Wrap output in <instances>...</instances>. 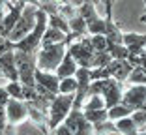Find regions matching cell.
I'll return each mask as SVG.
<instances>
[{
	"label": "cell",
	"instance_id": "cell-1",
	"mask_svg": "<svg viewBox=\"0 0 146 135\" xmlns=\"http://www.w3.org/2000/svg\"><path fill=\"white\" fill-rule=\"evenodd\" d=\"M73 41V34H68V38L60 43H52V45H45L39 47L36 53V64L39 70L43 71H56V68L60 66L64 55L68 53V45Z\"/></svg>",
	"mask_w": 146,
	"mask_h": 135
},
{
	"label": "cell",
	"instance_id": "cell-2",
	"mask_svg": "<svg viewBox=\"0 0 146 135\" xmlns=\"http://www.w3.org/2000/svg\"><path fill=\"white\" fill-rule=\"evenodd\" d=\"M49 25V13L43 11L41 8L38 9V19H36V26L30 34H26L23 39L15 41V51H23V53H38V49L41 47V38L43 32Z\"/></svg>",
	"mask_w": 146,
	"mask_h": 135
},
{
	"label": "cell",
	"instance_id": "cell-3",
	"mask_svg": "<svg viewBox=\"0 0 146 135\" xmlns=\"http://www.w3.org/2000/svg\"><path fill=\"white\" fill-rule=\"evenodd\" d=\"M73 100H75V94H56L54 100L49 105V122L47 128L49 130H54L58 124L64 122V118L69 114V111L73 109Z\"/></svg>",
	"mask_w": 146,
	"mask_h": 135
},
{
	"label": "cell",
	"instance_id": "cell-4",
	"mask_svg": "<svg viewBox=\"0 0 146 135\" xmlns=\"http://www.w3.org/2000/svg\"><path fill=\"white\" fill-rule=\"evenodd\" d=\"M38 6L34 4H25V8H23V13L21 17H19L17 25L13 26V30L8 34V38L11 39L13 43L15 41H19V39H23L26 34H30L32 30H34L36 26V19H38Z\"/></svg>",
	"mask_w": 146,
	"mask_h": 135
},
{
	"label": "cell",
	"instance_id": "cell-5",
	"mask_svg": "<svg viewBox=\"0 0 146 135\" xmlns=\"http://www.w3.org/2000/svg\"><path fill=\"white\" fill-rule=\"evenodd\" d=\"M15 66H17V73H19V81L25 86H36V53H23V51H15Z\"/></svg>",
	"mask_w": 146,
	"mask_h": 135
},
{
	"label": "cell",
	"instance_id": "cell-6",
	"mask_svg": "<svg viewBox=\"0 0 146 135\" xmlns=\"http://www.w3.org/2000/svg\"><path fill=\"white\" fill-rule=\"evenodd\" d=\"M68 53L75 58V62H77L81 68H92L96 51H94V47H92L90 38H88V36L79 38L75 43L71 41V43L68 45Z\"/></svg>",
	"mask_w": 146,
	"mask_h": 135
},
{
	"label": "cell",
	"instance_id": "cell-7",
	"mask_svg": "<svg viewBox=\"0 0 146 135\" xmlns=\"http://www.w3.org/2000/svg\"><path fill=\"white\" fill-rule=\"evenodd\" d=\"M64 124L73 131V135H94V124L84 118L82 109H71L64 118Z\"/></svg>",
	"mask_w": 146,
	"mask_h": 135
},
{
	"label": "cell",
	"instance_id": "cell-8",
	"mask_svg": "<svg viewBox=\"0 0 146 135\" xmlns=\"http://www.w3.org/2000/svg\"><path fill=\"white\" fill-rule=\"evenodd\" d=\"M6 113V120H8V126H15V124L23 122L26 116H28V107L23 100H15V98H9L8 103L4 107Z\"/></svg>",
	"mask_w": 146,
	"mask_h": 135
},
{
	"label": "cell",
	"instance_id": "cell-9",
	"mask_svg": "<svg viewBox=\"0 0 146 135\" xmlns=\"http://www.w3.org/2000/svg\"><path fill=\"white\" fill-rule=\"evenodd\" d=\"M122 90H124V83L116 81L114 77H107L105 79V90H103V100H105V107L111 109L114 105H118L122 101Z\"/></svg>",
	"mask_w": 146,
	"mask_h": 135
},
{
	"label": "cell",
	"instance_id": "cell-10",
	"mask_svg": "<svg viewBox=\"0 0 146 135\" xmlns=\"http://www.w3.org/2000/svg\"><path fill=\"white\" fill-rule=\"evenodd\" d=\"M23 8H25V2H9L8 4V13H4V19H2V25H0V34L6 36L8 38V34L13 30V26L17 25L19 17H21L23 13Z\"/></svg>",
	"mask_w": 146,
	"mask_h": 135
},
{
	"label": "cell",
	"instance_id": "cell-11",
	"mask_svg": "<svg viewBox=\"0 0 146 135\" xmlns=\"http://www.w3.org/2000/svg\"><path fill=\"white\" fill-rule=\"evenodd\" d=\"M144 101H146V84H133L129 90H125L124 94H122L120 103L127 105L129 109L137 111V109L142 107Z\"/></svg>",
	"mask_w": 146,
	"mask_h": 135
},
{
	"label": "cell",
	"instance_id": "cell-12",
	"mask_svg": "<svg viewBox=\"0 0 146 135\" xmlns=\"http://www.w3.org/2000/svg\"><path fill=\"white\" fill-rule=\"evenodd\" d=\"M36 83L41 84L43 88L51 90L52 94H58V86H60V79L56 73H51V71H43L39 68H36V73H34Z\"/></svg>",
	"mask_w": 146,
	"mask_h": 135
},
{
	"label": "cell",
	"instance_id": "cell-13",
	"mask_svg": "<svg viewBox=\"0 0 146 135\" xmlns=\"http://www.w3.org/2000/svg\"><path fill=\"white\" fill-rule=\"evenodd\" d=\"M0 70L8 81H19L17 66H15V51H9L0 55Z\"/></svg>",
	"mask_w": 146,
	"mask_h": 135
},
{
	"label": "cell",
	"instance_id": "cell-14",
	"mask_svg": "<svg viewBox=\"0 0 146 135\" xmlns=\"http://www.w3.org/2000/svg\"><path fill=\"white\" fill-rule=\"evenodd\" d=\"M122 43L127 47L129 55H142L146 47V34H133V32L124 34Z\"/></svg>",
	"mask_w": 146,
	"mask_h": 135
},
{
	"label": "cell",
	"instance_id": "cell-15",
	"mask_svg": "<svg viewBox=\"0 0 146 135\" xmlns=\"http://www.w3.org/2000/svg\"><path fill=\"white\" fill-rule=\"evenodd\" d=\"M77 68H79V64L75 62V58H73L71 55H69V53H66L64 58H62V62H60V66L56 68L54 73L58 75V79L73 77V75H75V71H77Z\"/></svg>",
	"mask_w": 146,
	"mask_h": 135
},
{
	"label": "cell",
	"instance_id": "cell-16",
	"mask_svg": "<svg viewBox=\"0 0 146 135\" xmlns=\"http://www.w3.org/2000/svg\"><path fill=\"white\" fill-rule=\"evenodd\" d=\"M68 25H69V34H73V38L79 39V38H84V36H90L88 34V28H86V21L81 17V13H75L73 17L68 19Z\"/></svg>",
	"mask_w": 146,
	"mask_h": 135
},
{
	"label": "cell",
	"instance_id": "cell-17",
	"mask_svg": "<svg viewBox=\"0 0 146 135\" xmlns=\"http://www.w3.org/2000/svg\"><path fill=\"white\" fill-rule=\"evenodd\" d=\"M66 38H68L66 32L58 30V28H52V26L47 25V28H45V32H43V38H41V47L52 45V43H60V41H64Z\"/></svg>",
	"mask_w": 146,
	"mask_h": 135
},
{
	"label": "cell",
	"instance_id": "cell-18",
	"mask_svg": "<svg viewBox=\"0 0 146 135\" xmlns=\"http://www.w3.org/2000/svg\"><path fill=\"white\" fill-rule=\"evenodd\" d=\"M107 25H105V38H107L109 43H122V39H124V32L120 30V26L116 25L112 19H105Z\"/></svg>",
	"mask_w": 146,
	"mask_h": 135
},
{
	"label": "cell",
	"instance_id": "cell-19",
	"mask_svg": "<svg viewBox=\"0 0 146 135\" xmlns=\"http://www.w3.org/2000/svg\"><path fill=\"white\" fill-rule=\"evenodd\" d=\"M114 62H116V68H114V73H112V77H114L116 81H120V83H125L127 75L131 73V70H133L135 66L131 64L127 58H125V60H114Z\"/></svg>",
	"mask_w": 146,
	"mask_h": 135
},
{
	"label": "cell",
	"instance_id": "cell-20",
	"mask_svg": "<svg viewBox=\"0 0 146 135\" xmlns=\"http://www.w3.org/2000/svg\"><path fill=\"white\" fill-rule=\"evenodd\" d=\"M116 122V131L122 135H137V126H135L133 118L131 116H124L120 118V120H114Z\"/></svg>",
	"mask_w": 146,
	"mask_h": 135
},
{
	"label": "cell",
	"instance_id": "cell-21",
	"mask_svg": "<svg viewBox=\"0 0 146 135\" xmlns=\"http://www.w3.org/2000/svg\"><path fill=\"white\" fill-rule=\"evenodd\" d=\"M131 113H133V109H129L127 105H124V103H118L114 107H111V109H107L109 120H120L124 116H131Z\"/></svg>",
	"mask_w": 146,
	"mask_h": 135
},
{
	"label": "cell",
	"instance_id": "cell-22",
	"mask_svg": "<svg viewBox=\"0 0 146 135\" xmlns=\"http://www.w3.org/2000/svg\"><path fill=\"white\" fill-rule=\"evenodd\" d=\"M107 51L114 60H125L129 57V51L124 43H109L107 45Z\"/></svg>",
	"mask_w": 146,
	"mask_h": 135
},
{
	"label": "cell",
	"instance_id": "cell-23",
	"mask_svg": "<svg viewBox=\"0 0 146 135\" xmlns=\"http://www.w3.org/2000/svg\"><path fill=\"white\" fill-rule=\"evenodd\" d=\"M49 26H52V28H58V30H62V32H66V34H69L68 19L62 17L60 13H52V15H49Z\"/></svg>",
	"mask_w": 146,
	"mask_h": 135
},
{
	"label": "cell",
	"instance_id": "cell-24",
	"mask_svg": "<svg viewBox=\"0 0 146 135\" xmlns=\"http://www.w3.org/2000/svg\"><path fill=\"white\" fill-rule=\"evenodd\" d=\"M77 79L75 77H66L60 79V86H58V94H75L77 92Z\"/></svg>",
	"mask_w": 146,
	"mask_h": 135
},
{
	"label": "cell",
	"instance_id": "cell-25",
	"mask_svg": "<svg viewBox=\"0 0 146 135\" xmlns=\"http://www.w3.org/2000/svg\"><path fill=\"white\" fill-rule=\"evenodd\" d=\"M84 113V118L88 120L90 124H98V122H103L107 120L109 114H107V109H96V111H82Z\"/></svg>",
	"mask_w": 146,
	"mask_h": 135
},
{
	"label": "cell",
	"instance_id": "cell-26",
	"mask_svg": "<svg viewBox=\"0 0 146 135\" xmlns=\"http://www.w3.org/2000/svg\"><path fill=\"white\" fill-rule=\"evenodd\" d=\"M6 92L9 94V98H15V100H23V90H25V86H23L21 81H8V84H6Z\"/></svg>",
	"mask_w": 146,
	"mask_h": 135
},
{
	"label": "cell",
	"instance_id": "cell-27",
	"mask_svg": "<svg viewBox=\"0 0 146 135\" xmlns=\"http://www.w3.org/2000/svg\"><path fill=\"white\" fill-rule=\"evenodd\" d=\"M125 83H131V84H146V73L142 71L141 66H135L133 70H131V73H129L127 79H125Z\"/></svg>",
	"mask_w": 146,
	"mask_h": 135
},
{
	"label": "cell",
	"instance_id": "cell-28",
	"mask_svg": "<svg viewBox=\"0 0 146 135\" xmlns=\"http://www.w3.org/2000/svg\"><path fill=\"white\" fill-rule=\"evenodd\" d=\"M96 109H107L103 96H88V101L82 105V111H96Z\"/></svg>",
	"mask_w": 146,
	"mask_h": 135
},
{
	"label": "cell",
	"instance_id": "cell-29",
	"mask_svg": "<svg viewBox=\"0 0 146 135\" xmlns=\"http://www.w3.org/2000/svg\"><path fill=\"white\" fill-rule=\"evenodd\" d=\"M94 133H118L116 131V122L114 120H103V122H98L94 124Z\"/></svg>",
	"mask_w": 146,
	"mask_h": 135
},
{
	"label": "cell",
	"instance_id": "cell-30",
	"mask_svg": "<svg viewBox=\"0 0 146 135\" xmlns=\"http://www.w3.org/2000/svg\"><path fill=\"white\" fill-rule=\"evenodd\" d=\"M90 43H92V47H94V51L99 53V51H107L109 41H107V38H105L103 34H92L90 36Z\"/></svg>",
	"mask_w": 146,
	"mask_h": 135
},
{
	"label": "cell",
	"instance_id": "cell-31",
	"mask_svg": "<svg viewBox=\"0 0 146 135\" xmlns=\"http://www.w3.org/2000/svg\"><path fill=\"white\" fill-rule=\"evenodd\" d=\"M112 57L109 55V51H99L94 55V62H92V68H103V66L111 64Z\"/></svg>",
	"mask_w": 146,
	"mask_h": 135
},
{
	"label": "cell",
	"instance_id": "cell-32",
	"mask_svg": "<svg viewBox=\"0 0 146 135\" xmlns=\"http://www.w3.org/2000/svg\"><path fill=\"white\" fill-rule=\"evenodd\" d=\"M131 118H133V122H135V126H137L139 131L146 130V111H142V109L133 111V113H131Z\"/></svg>",
	"mask_w": 146,
	"mask_h": 135
},
{
	"label": "cell",
	"instance_id": "cell-33",
	"mask_svg": "<svg viewBox=\"0 0 146 135\" xmlns=\"http://www.w3.org/2000/svg\"><path fill=\"white\" fill-rule=\"evenodd\" d=\"M9 51H15V43H13L9 38L2 36V38H0V55H4V53H9Z\"/></svg>",
	"mask_w": 146,
	"mask_h": 135
},
{
	"label": "cell",
	"instance_id": "cell-34",
	"mask_svg": "<svg viewBox=\"0 0 146 135\" xmlns=\"http://www.w3.org/2000/svg\"><path fill=\"white\" fill-rule=\"evenodd\" d=\"M52 133H54V135H73V131L69 130L64 122H62V124H58V126L52 130Z\"/></svg>",
	"mask_w": 146,
	"mask_h": 135
},
{
	"label": "cell",
	"instance_id": "cell-35",
	"mask_svg": "<svg viewBox=\"0 0 146 135\" xmlns=\"http://www.w3.org/2000/svg\"><path fill=\"white\" fill-rule=\"evenodd\" d=\"M141 68H142V71H144V73H146V60H144V62H142V64H141Z\"/></svg>",
	"mask_w": 146,
	"mask_h": 135
},
{
	"label": "cell",
	"instance_id": "cell-36",
	"mask_svg": "<svg viewBox=\"0 0 146 135\" xmlns=\"http://www.w3.org/2000/svg\"><path fill=\"white\" fill-rule=\"evenodd\" d=\"M0 81H8V79L4 77V73H2V70H0Z\"/></svg>",
	"mask_w": 146,
	"mask_h": 135
},
{
	"label": "cell",
	"instance_id": "cell-37",
	"mask_svg": "<svg viewBox=\"0 0 146 135\" xmlns=\"http://www.w3.org/2000/svg\"><path fill=\"white\" fill-rule=\"evenodd\" d=\"M137 135H146V130H142V131H137Z\"/></svg>",
	"mask_w": 146,
	"mask_h": 135
},
{
	"label": "cell",
	"instance_id": "cell-38",
	"mask_svg": "<svg viewBox=\"0 0 146 135\" xmlns=\"http://www.w3.org/2000/svg\"><path fill=\"white\" fill-rule=\"evenodd\" d=\"M141 23H146V13H144V15L141 17Z\"/></svg>",
	"mask_w": 146,
	"mask_h": 135
},
{
	"label": "cell",
	"instance_id": "cell-39",
	"mask_svg": "<svg viewBox=\"0 0 146 135\" xmlns=\"http://www.w3.org/2000/svg\"><path fill=\"white\" fill-rule=\"evenodd\" d=\"M141 109H142V111H146V101H144V103H142V107H141Z\"/></svg>",
	"mask_w": 146,
	"mask_h": 135
},
{
	"label": "cell",
	"instance_id": "cell-40",
	"mask_svg": "<svg viewBox=\"0 0 146 135\" xmlns=\"http://www.w3.org/2000/svg\"><path fill=\"white\" fill-rule=\"evenodd\" d=\"M111 2H112V4H114V2H116V0H111Z\"/></svg>",
	"mask_w": 146,
	"mask_h": 135
},
{
	"label": "cell",
	"instance_id": "cell-41",
	"mask_svg": "<svg viewBox=\"0 0 146 135\" xmlns=\"http://www.w3.org/2000/svg\"><path fill=\"white\" fill-rule=\"evenodd\" d=\"M144 8H146V0H144Z\"/></svg>",
	"mask_w": 146,
	"mask_h": 135
},
{
	"label": "cell",
	"instance_id": "cell-42",
	"mask_svg": "<svg viewBox=\"0 0 146 135\" xmlns=\"http://www.w3.org/2000/svg\"><path fill=\"white\" fill-rule=\"evenodd\" d=\"M144 53H146V47H144Z\"/></svg>",
	"mask_w": 146,
	"mask_h": 135
},
{
	"label": "cell",
	"instance_id": "cell-43",
	"mask_svg": "<svg viewBox=\"0 0 146 135\" xmlns=\"http://www.w3.org/2000/svg\"><path fill=\"white\" fill-rule=\"evenodd\" d=\"M92 2H94V0H92Z\"/></svg>",
	"mask_w": 146,
	"mask_h": 135
}]
</instances>
